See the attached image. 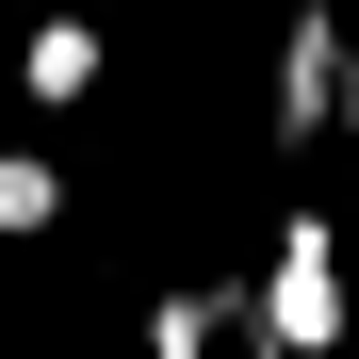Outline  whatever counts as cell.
Masks as SVG:
<instances>
[{
    "label": "cell",
    "mask_w": 359,
    "mask_h": 359,
    "mask_svg": "<svg viewBox=\"0 0 359 359\" xmlns=\"http://www.w3.org/2000/svg\"><path fill=\"white\" fill-rule=\"evenodd\" d=\"M343 327H359V294H343V229H327V196H294L278 212V262H262V359H343Z\"/></svg>",
    "instance_id": "obj_1"
},
{
    "label": "cell",
    "mask_w": 359,
    "mask_h": 359,
    "mask_svg": "<svg viewBox=\"0 0 359 359\" xmlns=\"http://www.w3.org/2000/svg\"><path fill=\"white\" fill-rule=\"evenodd\" d=\"M343 82H359L343 0H294V17H278V114H262V147H278V163H311V147H327V114H343Z\"/></svg>",
    "instance_id": "obj_2"
},
{
    "label": "cell",
    "mask_w": 359,
    "mask_h": 359,
    "mask_svg": "<svg viewBox=\"0 0 359 359\" xmlns=\"http://www.w3.org/2000/svg\"><path fill=\"white\" fill-rule=\"evenodd\" d=\"M229 327H262V262H245V278H180V294H147V359H212Z\"/></svg>",
    "instance_id": "obj_3"
},
{
    "label": "cell",
    "mask_w": 359,
    "mask_h": 359,
    "mask_svg": "<svg viewBox=\"0 0 359 359\" xmlns=\"http://www.w3.org/2000/svg\"><path fill=\"white\" fill-rule=\"evenodd\" d=\"M98 66H114V49H98V17H33L17 98H33V114H82V98H98Z\"/></svg>",
    "instance_id": "obj_4"
},
{
    "label": "cell",
    "mask_w": 359,
    "mask_h": 359,
    "mask_svg": "<svg viewBox=\"0 0 359 359\" xmlns=\"http://www.w3.org/2000/svg\"><path fill=\"white\" fill-rule=\"evenodd\" d=\"M66 229V163L49 147H0V245H49Z\"/></svg>",
    "instance_id": "obj_5"
},
{
    "label": "cell",
    "mask_w": 359,
    "mask_h": 359,
    "mask_svg": "<svg viewBox=\"0 0 359 359\" xmlns=\"http://www.w3.org/2000/svg\"><path fill=\"white\" fill-rule=\"evenodd\" d=\"M343 245H359V82H343Z\"/></svg>",
    "instance_id": "obj_6"
},
{
    "label": "cell",
    "mask_w": 359,
    "mask_h": 359,
    "mask_svg": "<svg viewBox=\"0 0 359 359\" xmlns=\"http://www.w3.org/2000/svg\"><path fill=\"white\" fill-rule=\"evenodd\" d=\"M0 147H17V114H0Z\"/></svg>",
    "instance_id": "obj_7"
}]
</instances>
